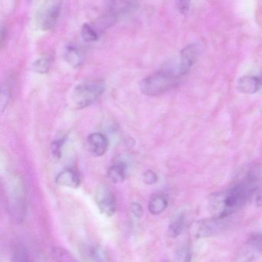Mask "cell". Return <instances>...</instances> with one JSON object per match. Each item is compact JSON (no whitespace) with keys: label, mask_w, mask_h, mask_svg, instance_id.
Returning <instances> with one entry per match:
<instances>
[{"label":"cell","mask_w":262,"mask_h":262,"mask_svg":"<svg viewBox=\"0 0 262 262\" xmlns=\"http://www.w3.org/2000/svg\"><path fill=\"white\" fill-rule=\"evenodd\" d=\"M258 180L252 175L224 192L212 194L209 210L213 218L225 220L243 208L256 192Z\"/></svg>","instance_id":"obj_1"},{"label":"cell","mask_w":262,"mask_h":262,"mask_svg":"<svg viewBox=\"0 0 262 262\" xmlns=\"http://www.w3.org/2000/svg\"><path fill=\"white\" fill-rule=\"evenodd\" d=\"M182 76L170 69L161 70L143 79L140 84L142 92L149 96L163 95L175 88Z\"/></svg>","instance_id":"obj_2"},{"label":"cell","mask_w":262,"mask_h":262,"mask_svg":"<svg viewBox=\"0 0 262 262\" xmlns=\"http://www.w3.org/2000/svg\"><path fill=\"white\" fill-rule=\"evenodd\" d=\"M106 90L104 81L95 80L81 83L71 95V104L75 109H83L95 102Z\"/></svg>","instance_id":"obj_3"},{"label":"cell","mask_w":262,"mask_h":262,"mask_svg":"<svg viewBox=\"0 0 262 262\" xmlns=\"http://www.w3.org/2000/svg\"><path fill=\"white\" fill-rule=\"evenodd\" d=\"M61 3L58 0L46 2L37 12L36 21L38 27L43 31L53 29L59 17Z\"/></svg>","instance_id":"obj_4"},{"label":"cell","mask_w":262,"mask_h":262,"mask_svg":"<svg viewBox=\"0 0 262 262\" xmlns=\"http://www.w3.org/2000/svg\"><path fill=\"white\" fill-rule=\"evenodd\" d=\"M262 255V234H255L237 251L235 262H253Z\"/></svg>","instance_id":"obj_5"},{"label":"cell","mask_w":262,"mask_h":262,"mask_svg":"<svg viewBox=\"0 0 262 262\" xmlns=\"http://www.w3.org/2000/svg\"><path fill=\"white\" fill-rule=\"evenodd\" d=\"M223 220L213 218L198 220L191 226V235L195 238H209L216 235L223 227Z\"/></svg>","instance_id":"obj_6"},{"label":"cell","mask_w":262,"mask_h":262,"mask_svg":"<svg viewBox=\"0 0 262 262\" xmlns=\"http://www.w3.org/2000/svg\"><path fill=\"white\" fill-rule=\"evenodd\" d=\"M95 203L103 215L111 217L116 212V200L112 191L107 186H100L95 195Z\"/></svg>","instance_id":"obj_7"},{"label":"cell","mask_w":262,"mask_h":262,"mask_svg":"<svg viewBox=\"0 0 262 262\" xmlns=\"http://www.w3.org/2000/svg\"><path fill=\"white\" fill-rule=\"evenodd\" d=\"M199 54V48L198 45H189L182 50L180 54L179 63H178V72L182 77L189 73L198 59Z\"/></svg>","instance_id":"obj_8"},{"label":"cell","mask_w":262,"mask_h":262,"mask_svg":"<svg viewBox=\"0 0 262 262\" xmlns=\"http://www.w3.org/2000/svg\"><path fill=\"white\" fill-rule=\"evenodd\" d=\"M9 201L12 215L17 220H22L26 210V197L23 186L20 183H16L15 187L12 188Z\"/></svg>","instance_id":"obj_9"},{"label":"cell","mask_w":262,"mask_h":262,"mask_svg":"<svg viewBox=\"0 0 262 262\" xmlns=\"http://www.w3.org/2000/svg\"><path fill=\"white\" fill-rule=\"evenodd\" d=\"M236 87L238 92L245 95H255L261 89L262 75H246L241 77L237 81Z\"/></svg>","instance_id":"obj_10"},{"label":"cell","mask_w":262,"mask_h":262,"mask_svg":"<svg viewBox=\"0 0 262 262\" xmlns=\"http://www.w3.org/2000/svg\"><path fill=\"white\" fill-rule=\"evenodd\" d=\"M87 141L91 152L98 157L104 155L109 148V140L102 133L91 134L88 137Z\"/></svg>","instance_id":"obj_11"},{"label":"cell","mask_w":262,"mask_h":262,"mask_svg":"<svg viewBox=\"0 0 262 262\" xmlns=\"http://www.w3.org/2000/svg\"><path fill=\"white\" fill-rule=\"evenodd\" d=\"M55 183L58 186L75 189L81 184V180L79 176L75 170L66 169L57 175L55 177Z\"/></svg>","instance_id":"obj_12"},{"label":"cell","mask_w":262,"mask_h":262,"mask_svg":"<svg viewBox=\"0 0 262 262\" xmlns=\"http://www.w3.org/2000/svg\"><path fill=\"white\" fill-rule=\"evenodd\" d=\"M186 224V214L184 211H177L171 219L168 229V235L171 238L179 236L184 230Z\"/></svg>","instance_id":"obj_13"},{"label":"cell","mask_w":262,"mask_h":262,"mask_svg":"<svg viewBox=\"0 0 262 262\" xmlns=\"http://www.w3.org/2000/svg\"><path fill=\"white\" fill-rule=\"evenodd\" d=\"M135 3L133 0H112L107 19L110 21L120 15L128 13L133 9Z\"/></svg>","instance_id":"obj_14"},{"label":"cell","mask_w":262,"mask_h":262,"mask_svg":"<svg viewBox=\"0 0 262 262\" xmlns=\"http://www.w3.org/2000/svg\"><path fill=\"white\" fill-rule=\"evenodd\" d=\"M167 197L163 194H158L151 199L149 203V210L152 215H160L163 213L168 207Z\"/></svg>","instance_id":"obj_15"},{"label":"cell","mask_w":262,"mask_h":262,"mask_svg":"<svg viewBox=\"0 0 262 262\" xmlns=\"http://www.w3.org/2000/svg\"><path fill=\"white\" fill-rule=\"evenodd\" d=\"M126 169L127 168L124 163H115L109 167L107 173L108 177L113 183H121L126 179Z\"/></svg>","instance_id":"obj_16"},{"label":"cell","mask_w":262,"mask_h":262,"mask_svg":"<svg viewBox=\"0 0 262 262\" xmlns=\"http://www.w3.org/2000/svg\"><path fill=\"white\" fill-rule=\"evenodd\" d=\"M65 59L73 68L81 66L83 61V54L78 48L68 46L65 52Z\"/></svg>","instance_id":"obj_17"},{"label":"cell","mask_w":262,"mask_h":262,"mask_svg":"<svg viewBox=\"0 0 262 262\" xmlns=\"http://www.w3.org/2000/svg\"><path fill=\"white\" fill-rule=\"evenodd\" d=\"M82 36L83 39L88 42H92V41H97L99 37V34L97 32L96 29L94 28L93 26L89 24V23H85L82 27L81 31Z\"/></svg>","instance_id":"obj_18"},{"label":"cell","mask_w":262,"mask_h":262,"mask_svg":"<svg viewBox=\"0 0 262 262\" xmlns=\"http://www.w3.org/2000/svg\"><path fill=\"white\" fill-rule=\"evenodd\" d=\"M192 254L190 248L188 246H182L177 249L174 255L173 262H191Z\"/></svg>","instance_id":"obj_19"},{"label":"cell","mask_w":262,"mask_h":262,"mask_svg":"<svg viewBox=\"0 0 262 262\" xmlns=\"http://www.w3.org/2000/svg\"><path fill=\"white\" fill-rule=\"evenodd\" d=\"M32 68H33V70L35 72L40 74L46 73L49 69V60L46 59V58H40L34 63Z\"/></svg>","instance_id":"obj_20"},{"label":"cell","mask_w":262,"mask_h":262,"mask_svg":"<svg viewBox=\"0 0 262 262\" xmlns=\"http://www.w3.org/2000/svg\"><path fill=\"white\" fill-rule=\"evenodd\" d=\"M65 142V138L58 139L55 140L52 143L51 149H52V154L55 158H60L62 154V147H63V143Z\"/></svg>","instance_id":"obj_21"},{"label":"cell","mask_w":262,"mask_h":262,"mask_svg":"<svg viewBox=\"0 0 262 262\" xmlns=\"http://www.w3.org/2000/svg\"><path fill=\"white\" fill-rule=\"evenodd\" d=\"M143 180L146 184H155L158 181V176L154 171L148 170L143 175Z\"/></svg>","instance_id":"obj_22"},{"label":"cell","mask_w":262,"mask_h":262,"mask_svg":"<svg viewBox=\"0 0 262 262\" xmlns=\"http://www.w3.org/2000/svg\"><path fill=\"white\" fill-rule=\"evenodd\" d=\"M9 97H10V92H9V87L6 86V88H3L2 91L1 95V108L2 112H4V109L7 106L8 102H9Z\"/></svg>","instance_id":"obj_23"},{"label":"cell","mask_w":262,"mask_h":262,"mask_svg":"<svg viewBox=\"0 0 262 262\" xmlns=\"http://www.w3.org/2000/svg\"><path fill=\"white\" fill-rule=\"evenodd\" d=\"M191 6V0H178L177 6L181 13H187Z\"/></svg>","instance_id":"obj_24"},{"label":"cell","mask_w":262,"mask_h":262,"mask_svg":"<svg viewBox=\"0 0 262 262\" xmlns=\"http://www.w3.org/2000/svg\"><path fill=\"white\" fill-rule=\"evenodd\" d=\"M131 211H132V214L135 218L140 219L143 215V206L138 203H132L131 206Z\"/></svg>","instance_id":"obj_25"},{"label":"cell","mask_w":262,"mask_h":262,"mask_svg":"<svg viewBox=\"0 0 262 262\" xmlns=\"http://www.w3.org/2000/svg\"><path fill=\"white\" fill-rule=\"evenodd\" d=\"M255 204L258 207L262 206V182H259L255 192Z\"/></svg>","instance_id":"obj_26"},{"label":"cell","mask_w":262,"mask_h":262,"mask_svg":"<svg viewBox=\"0 0 262 262\" xmlns=\"http://www.w3.org/2000/svg\"><path fill=\"white\" fill-rule=\"evenodd\" d=\"M18 262H26V258H24V255H23V258H20V259L18 260Z\"/></svg>","instance_id":"obj_27"}]
</instances>
